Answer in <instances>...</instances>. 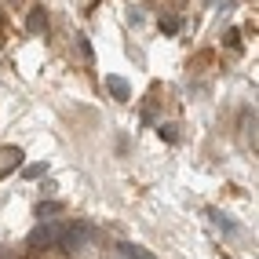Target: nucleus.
<instances>
[{
    "label": "nucleus",
    "instance_id": "1",
    "mask_svg": "<svg viewBox=\"0 0 259 259\" xmlns=\"http://www.w3.org/2000/svg\"><path fill=\"white\" fill-rule=\"evenodd\" d=\"M59 237H62V227L59 223H40L37 230H33V237H29V245L33 248H51V245H59Z\"/></svg>",
    "mask_w": 259,
    "mask_h": 259
},
{
    "label": "nucleus",
    "instance_id": "2",
    "mask_svg": "<svg viewBox=\"0 0 259 259\" xmlns=\"http://www.w3.org/2000/svg\"><path fill=\"white\" fill-rule=\"evenodd\" d=\"M88 237H92V230L84 227H70V230H62V237H59V248H66V252H80L84 245H88Z\"/></svg>",
    "mask_w": 259,
    "mask_h": 259
},
{
    "label": "nucleus",
    "instance_id": "3",
    "mask_svg": "<svg viewBox=\"0 0 259 259\" xmlns=\"http://www.w3.org/2000/svg\"><path fill=\"white\" fill-rule=\"evenodd\" d=\"M106 88H110V92H113V99H120V102L128 99V84L120 80V77H106Z\"/></svg>",
    "mask_w": 259,
    "mask_h": 259
},
{
    "label": "nucleus",
    "instance_id": "4",
    "mask_svg": "<svg viewBox=\"0 0 259 259\" xmlns=\"http://www.w3.org/2000/svg\"><path fill=\"white\" fill-rule=\"evenodd\" d=\"M26 26H29V33H44V11H40V8H33Z\"/></svg>",
    "mask_w": 259,
    "mask_h": 259
},
{
    "label": "nucleus",
    "instance_id": "5",
    "mask_svg": "<svg viewBox=\"0 0 259 259\" xmlns=\"http://www.w3.org/2000/svg\"><path fill=\"white\" fill-rule=\"evenodd\" d=\"M120 259H153V255H146L143 248H135V245H120Z\"/></svg>",
    "mask_w": 259,
    "mask_h": 259
},
{
    "label": "nucleus",
    "instance_id": "6",
    "mask_svg": "<svg viewBox=\"0 0 259 259\" xmlns=\"http://www.w3.org/2000/svg\"><path fill=\"white\" fill-rule=\"evenodd\" d=\"M161 29H168V33H176V29H179V22H176V19H161Z\"/></svg>",
    "mask_w": 259,
    "mask_h": 259
},
{
    "label": "nucleus",
    "instance_id": "7",
    "mask_svg": "<svg viewBox=\"0 0 259 259\" xmlns=\"http://www.w3.org/2000/svg\"><path fill=\"white\" fill-rule=\"evenodd\" d=\"M51 212H59V204H40L37 215H51Z\"/></svg>",
    "mask_w": 259,
    "mask_h": 259
}]
</instances>
